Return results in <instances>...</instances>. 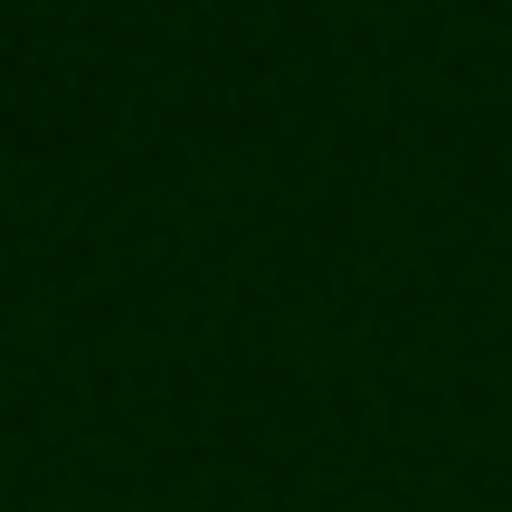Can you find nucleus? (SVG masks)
Listing matches in <instances>:
<instances>
[]
</instances>
